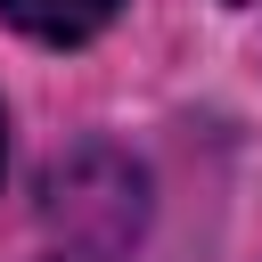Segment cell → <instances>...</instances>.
<instances>
[{"mask_svg": "<svg viewBox=\"0 0 262 262\" xmlns=\"http://www.w3.org/2000/svg\"><path fill=\"white\" fill-rule=\"evenodd\" d=\"M0 8H8L33 41H57V49H66V41H90L98 25H115L123 0H0Z\"/></svg>", "mask_w": 262, "mask_h": 262, "instance_id": "1", "label": "cell"}]
</instances>
